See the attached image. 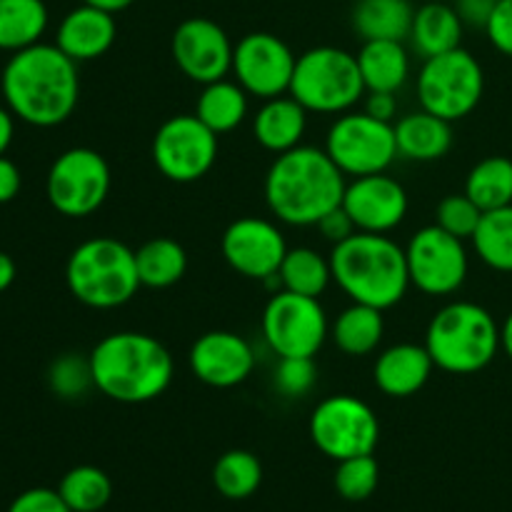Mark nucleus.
Returning <instances> with one entry per match:
<instances>
[{
    "mask_svg": "<svg viewBox=\"0 0 512 512\" xmlns=\"http://www.w3.org/2000/svg\"><path fill=\"white\" fill-rule=\"evenodd\" d=\"M8 512H73L60 498L58 490L53 488H30L23 490L13 503L8 505Z\"/></svg>",
    "mask_w": 512,
    "mask_h": 512,
    "instance_id": "ea45409f",
    "label": "nucleus"
},
{
    "mask_svg": "<svg viewBox=\"0 0 512 512\" xmlns=\"http://www.w3.org/2000/svg\"><path fill=\"white\" fill-rule=\"evenodd\" d=\"M295 53L273 33H248L235 43L233 70L243 90L255 98H278L290 90L295 73Z\"/></svg>",
    "mask_w": 512,
    "mask_h": 512,
    "instance_id": "2eb2a0df",
    "label": "nucleus"
},
{
    "mask_svg": "<svg viewBox=\"0 0 512 512\" xmlns=\"http://www.w3.org/2000/svg\"><path fill=\"white\" fill-rule=\"evenodd\" d=\"M485 35L498 53L512 58V0H498L485 25Z\"/></svg>",
    "mask_w": 512,
    "mask_h": 512,
    "instance_id": "a19ab883",
    "label": "nucleus"
},
{
    "mask_svg": "<svg viewBox=\"0 0 512 512\" xmlns=\"http://www.w3.org/2000/svg\"><path fill=\"white\" fill-rule=\"evenodd\" d=\"M358 58L368 93H398L410 78V55L403 40H365Z\"/></svg>",
    "mask_w": 512,
    "mask_h": 512,
    "instance_id": "393cba45",
    "label": "nucleus"
},
{
    "mask_svg": "<svg viewBox=\"0 0 512 512\" xmlns=\"http://www.w3.org/2000/svg\"><path fill=\"white\" fill-rule=\"evenodd\" d=\"M465 195L483 213L512 205V160L503 155L480 160L465 180Z\"/></svg>",
    "mask_w": 512,
    "mask_h": 512,
    "instance_id": "2f4dec72",
    "label": "nucleus"
},
{
    "mask_svg": "<svg viewBox=\"0 0 512 512\" xmlns=\"http://www.w3.org/2000/svg\"><path fill=\"white\" fill-rule=\"evenodd\" d=\"M310 438L335 463L355 455H373L380 440L378 415L355 395H330L310 415Z\"/></svg>",
    "mask_w": 512,
    "mask_h": 512,
    "instance_id": "1a4fd4ad",
    "label": "nucleus"
},
{
    "mask_svg": "<svg viewBox=\"0 0 512 512\" xmlns=\"http://www.w3.org/2000/svg\"><path fill=\"white\" fill-rule=\"evenodd\" d=\"M315 228H318L320 233H323V238L330 240L333 245L343 243V240H348L350 235L358 233V228H355V223L350 220V215L343 210V205L335 210H330V213L325 215L318 225H315Z\"/></svg>",
    "mask_w": 512,
    "mask_h": 512,
    "instance_id": "79ce46f5",
    "label": "nucleus"
},
{
    "mask_svg": "<svg viewBox=\"0 0 512 512\" xmlns=\"http://www.w3.org/2000/svg\"><path fill=\"white\" fill-rule=\"evenodd\" d=\"M110 165L98 150L70 148L53 160L45 178V195L55 213L88 218L108 200Z\"/></svg>",
    "mask_w": 512,
    "mask_h": 512,
    "instance_id": "9b49d317",
    "label": "nucleus"
},
{
    "mask_svg": "<svg viewBox=\"0 0 512 512\" xmlns=\"http://www.w3.org/2000/svg\"><path fill=\"white\" fill-rule=\"evenodd\" d=\"M273 380L285 398H303L318 380L315 358H280Z\"/></svg>",
    "mask_w": 512,
    "mask_h": 512,
    "instance_id": "58836bf2",
    "label": "nucleus"
},
{
    "mask_svg": "<svg viewBox=\"0 0 512 512\" xmlns=\"http://www.w3.org/2000/svg\"><path fill=\"white\" fill-rule=\"evenodd\" d=\"M140 285L145 288H170L188 270V253L173 238H153L135 250Z\"/></svg>",
    "mask_w": 512,
    "mask_h": 512,
    "instance_id": "c756f323",
    "label": "nucleus"
},
{
    "mask_svg": "<svg viewBox=\"0 0 512 512\" xmlns=\"http://www.w3.org/2000/svg\"><path fill=\"white\" fill-rule=\"evenodd\" d=\"M308 128V110L293 95H278L260 105L253 120V135L265 150L280 155L298 148Z\"/></svg>",
    "mask_w": 512,
    "mask_h": 512,
    "instance_id": "4be33fe9",
    "label": "nucleus"
},
{
    "mask_svg": "<svg viewBox=\"0 0 512 512\" xmlns=\"http://www.w3.org/2000/svg\"><path fill=\"white\" fill-rule=\"evenodd\" d=\"M500 340H503L505 355L512 360V313L505 318V323L500 325Z\"/></svg>",
    "mask_w": 512,
    "mask_h": 512,
    "instance_id": "8fccbe9b",
    "label": "nucleus"
},
{
    "mask_svg": "<svg viewBox=\"0 0 512 512\" xmlns=\"http://www.w3.org/2000/svg\"><path fill=\"white\" fill-rule=\"evenodd\" d=\"M473 248L488 268L512 273V205L488 210L475 230Z\"/></svg>",
    "mask_w": 512,
    "mask_h": 512,
    "instance_id": "473e14b6",
    "label": "nucleus"
},
{
    "mask_svg": "<svg viewBox=\"0 0 512 512\" xmlns=\"http://www.w3.org/2000/svg\"><path fill=\"white\" fill-rule=\"evenodd\" d=\"M48 388L60 400H78L95 388L90 358L80 353H65L50 363L48 368Z\"/></svg>",
    "mask_w": 512,
    "mask_h": 512,
    "instance_id": "c9c22d12",
    "label": "nucleus"
},
{
    "mask_svg": "<svg viewBox=\"0 0 512 512\" xmlns=\"http://www.w3.org/2000/svg\"><path fill=\"white\" fill-rule=\"evenodd\" d=\"M483 90V65L465 48L428 58L418 73L420 108L450 123L473 113L483 98Z\"/></svg>",
    "mask_w": 512,
    "mask_h": 512,
    "instance_id": "6e6552de",
    "label": "nucleus"
},
{
    "mask_svg": "<svg viewBox=\"0 0 512 512\" xmlns=\"http://www.w3.org/2000/svg\"><path fill=\"white\" fill-rule=\"evenodd\" d=\"M415 8L410 0H358L353 10L355 33L365 40H408Z\"/></svg>",
    "mask_w": 512,
    "mask_h": 512,
    "instance_id": "a878e982",
    "label": "nucleus"
},
{
    "mask_svg": "<svg viewBox=\"0 0 512 512\" xmlns=\"http://www.w3.org/2000/svg\"><path fill=\"white\" fill-rule=\"evenodd\" d=\"M480 218H483V210L465 193L448 195V198L440 200L438 210H435V225L460 240L473 238L480 225Z\"/></svg>",
    "mask_w": 512,
    "mask_h": 512,
    "instance_id": "4c0bfd02",
    "label": "nucleus"
},
{
    "mask_svg": "<svg viewBox=\"0 0 512 512\" xmlns=\"http://www.w3.org/2000/svg\"><path fill=\"white\" fill-rule=\"evenodd\" d=\"M495 3H498V0H495Z\"/></svg>",
    "mask_w": 512,
    "mask_h": 512,
    "instance_id": "603ef678",
    "label": "nucleus"
},
{
    "mask_svg": "<svg viewBox=\"0 0 512 512\" xmlns=\"http://www.w3.org/2000/svg\"><path fill=\"white\" fill-rule=\"evenodd\" d=\"M425 348L435 368L453 375H473L488 368L503 348L500 325L483 305L458 300L433 315L425 333Z\"/></svg>",
    "mask_w": 512,
    "mask_h": 512,
    "instance_id": "39448f33",
    "label": "nucleus"
},
{
    "mask_svg": "<svg viewBox=\"0 0 512 512\" xmlns=\"http://www.w3.org/2000/svg\"><path fill=\"white\" fill-rule=\"evenodd\" d=\"M85 5H93V8H100L105 10V13H123V10H128L130 5L135 3V0H83Z\"/></svg>",
    "mask_w": 512,
    "mask_h": 512,
    "instance_id": "09e8293b",
    "label": "nucleus"
},
{
    "mask_svg": "<svg viewBox=\"0 0 512 512\" xmlns=\"http://www.w3.org/2000/svg\"><path fill=\"white\" fill-rule=\"evenodd\" d=\"M65 283L70 295L88 308H120L140 288L135 250L108 235L85 240L70 253Z\"/></svg>",
    "mask_w": 512,
    "mask_h": 512,
    "instance_id": "423d86ee",
    "label": "nucleus"
},
{
    "mask_svg": "<svg viewBox=\"0 0 512 512\" xmlns=\"http://www.w3.org/2000/svg\"><path fill=\"white\" fill-rule=\"evenodd\" d=\"M405 260H408L410 285L430 298L458 293L470 270L465 240L445 233L435 223L420 228L410 238Z\"/></svg>",
    "mask_w": 512,
    "mask_h": 512,
    "instance_id": "4468645a",
    "label": "nucleus"
},
{
    "mask_svg": "<svg viewBox=\"0 0 512 512\" xmlns=\"http://www.w3.org/2000/svg\"><path fill=\"white\" fill-rule=\"evenodd\" d=\"M233 50L228 33L210 18L183 20L170 40L178 70L200 85L223 80L233 70Z\"/></svg>",
    "mask_w": 512,
    "mask_h": 512,
    "instance_id": "dca6fc26",
    "label": "nucleus"
},
{
    "mask_svg": "<svg viewBox=\"0 0 512 512\" xmlns=\"http://www.w3.org/2000/svg\"><path fill=\"white\" fill-rule=\"evenodd\" d=\"M263 483V465L250 450H228L213 468V485L223 498L245 500L258 493Z\"/></svg>",
    "mask_w": 512,
    "mask_h": 512,
    "instance_id": "72a5a7b5",
    "label": "nucleus"
},
{
    "mask_svg": "<svg viewBox=\"0 0 512 512\" xmlns=\"http://www.w3.org/2000/svg\"><path fill=\"white\" fill-rule=\"evenodd\" d=\"M325 153L343 175L385 173L398 158L395 125L363 113H343L328 130Z\"/></svg>",
    "mask_w": 512,
    "mask_h": 512,
    "instance_id": "9d476101",
    "label": "nucleus"
},
{
    "mask_svg": "<svg viewBox=\"0 0 512 512\" xmlns=\"http://www.w3.org/2000/svg\"><path fill=\"white\" fill-rule=\"evenodd\" d=\"M188 363L200 383L210 388H235L255 370V353L243 335L210 330L195 340Z\"/></svg>",
    "mask_w": 512,
    "mask_h": 512,
    "instance_id": "6ab92c4d",
    "label": "nucleus"
},
{
    "mask_svg": "<svg viewBox=\"0 0 512 512\" xmlns=\"http://www.w3.org/2000/svg\"><path fill=\"white\" fill-rule=\"evenodd\" d=\"M280 290L320 298L333 280L330 258H323L313 248H288L278 270Z\"/></svg>",
    "mask_w": 512,
    "mask_h": 512,
    "instance_id": "7c9ffc66",
    "label": "nucleus"
},
{
    "mask_svg": "<svg viewBox=\"0 0 512 512\" xmlns=\"http://www.w3.org/2000/svg\"><path fill=\"white\" fill-rule=\"evenodd\" d=\"M48 23L45 0H0V50L13 55L43 43Z\"/></svg>",
    "mask_w": 512,
    "mask_h": 512,
    "instance_id": "bb28decb",
    "label": "nucleus"
},
{
    "mask_svg": "<svg viewBox=\"0 0 512 512\" xmlns=\"http://www.w3.org/2000/svg\"><path fill=\"white\" fill-rule=\"evenodd\" d=\"M15 120H18V118L10 113L8 105H0V155L8 153V148L13 145Z\"/></svg>",
    "mask_w": 512,
    "mask_h": 512,
    "instance_id": "49530a36",
    "label": "nucleus"
},
{
    "mask_svg": "<svg viewBox=\"0 0 512 512\" xmlns=\"http://www.w3.org/2000/svg\"><path fill=\"white\" fill-rule=\"evenodd\" d=\"M88 358L95 388L115 403H150L173 383V355L148 333L123 330L105 335Z\"/></svg>",
    "mask_w": 512,
    "mask_h": 512,
    "instance_id": "7ed1b4c3",
    "label": "nucleus"
},
{
    "mask_svg": "<svg viewBox=\"0 0 512 512\" xmlns=\"http://www.w3.org/2000/svg\"><path fill=\"white\" fill-rule=\"evenodd\" d=\"M383 335V310L363 303H353L350 308H345L330 328L333 343L338 345L340 353L350 355V358H363V355L378 350V345L383 343Z\"/></svg>",
    "mask_w": 512,
    "mask_h": 512,
    "instance_id": "cd10ccee",
    "label": "nucleus"
},
{
    "mask_svg": "<svg viewBox=\"0 0 512 512\" xmlns=\"http://www.w3.org/2000/svg\"><path fill=\"white\" fill-rule=\"evenodd\" d=\"M195 115L213 130L215 135L230 133L248 118V93L238 80H215L203 85L195 105Z\"/></svg>",
    "mask_w": 512,
    "mask_h": 512,
    "instance_id": "c85d7f7f",
    "label": "nucleus"
},
{
    "mask_svg": "<svg viewBox=\"0 0 512 512\" xmlns=\"http://www.w3.org/2000/svg\"><path fill=\"white\" fill-rule=\"evenodd\" d=\"M380 480L378 460L373 455H355V458L340 460L335 468V490L340 498L350 503L368 500L375 493Z\"/></svg>",
    "mask_w": 512,
    "mask_h": 512,
    "instance_id": "e433bc0d",
    "label": "nucleus"
},
{
    "mask_svg": "<svg viewBox=\"0 0 512 512\" xmlns=\"http://www.w3.org/2000/svg\"><path fill=\"white\" fill-rule=\"evenodd\" d=\"M423 3H428V0H423Z\"/></svg>",
    "mask_w": 512,
    "mask_h": 512,
    "instance_id": "3c124183",
    "label": "nucleus"
},
{
    "mask_svg": "<svg viewBox=\"0 0 512 512\" xmlns=\"http://www.w3.org/2000/svg\"><path fill=\"white\" fill-rule=\"evenodd\" d=\"M220 250L230 268L248 280H260L278 275L283 265L288 243L278 225L263 218H240L225 228Z\"/></svg>",
    "mask_w": 512,
    "mask_h": 512,
    "instance_id": "f3484780",
    "label": "nucleus"
},
{
    "mask_svg": "<svg viewBox=\"0 0 512 512\" xmlns=\"http://www.w3.org/2000/svg\"><path fill=\"white\" fill-rule=\"evenodd\" d=\"M433 368L435 363L425 345L400 343L378 355L373 378L380 393L388 398H410L425 388Z\"/></svg>",
    "mask_w": 512,
    "mask_h": 512,
    "instance_id": "412c9836",
    "label": "nucleus"
},
{
    "mask_svg": "<svg viewBox=\"0 0 512 512\" xmlns=\"http://www.w3.org/2000/svg\"><path fill=\"white\" fill-rule=\"evenodd\" d=\"M58 493L73 512H100L113 498V483L95 465H78L63 475Z\"/></svg>",
    "mask_w": 512,
    "mask_h": 512,
    "instance_id": "f704fd0d",
    "label": "nucleus"
},
{
    "mask_svg": "<svg viewBox=\"0 0 512 512\" xmlns=\"http://www.w3.org/2000/svg\"><path fill=\"white\" fill-rule=\"evenodd\" d=\"M288 93L308 113L343 115L368 90L353 53L335 45H318L298 55Z\"/></svg>",
    "mask_w": 512,
    "mask_h": 512,
    "instance_id": "0eeeda50",
    "label": "nucleus"
},
{
    "mask_svg": "<svg viewBox=\"0 0 512 512\" xmlns=\"http://www.w3.org/2000/svg\"><path fill=\"white\" fill-rule=\"evenodd\" d=\"M450 120L438 118L428 110L403 115L395 123V143H398V155L415 163H433L448 155L453 148V128Z\"/></svg>",
    "mask_w": 512,
    "mask_h": 512,
    "instance_id": "b1692460",
    "label": "nucleus"
},
{
    "mask_svg": "<svg viewBox=\"0 0 512 512\" xmlns=\"http://www.w3.org/2000/svg\"><path fill=\"white\" fill-rule=\"evenodd\" d=\"M0 93L10 113L33 128H55L78 108V63L55 43H35L8 58Z\"/></svg>",
    "mask_w": 512,
    "mask_h": 512,
    "instance_id": "f257e3e1",
    "label": "nucleus"
},
{
    "mask_svg": "<svg viewBox=\"0 0 512 512\" xmlns=\"http://www.w3.org/2000/svg\"><path fill=\"white\" fill-rule=\"evenodd\" d=\"M330 268L338 288L353 303L388 310L410 288L405 248L383 233H355L333 245Z\"/></svg>",
    "mask_w": 512,
    "mask_h": 512,
    "instance_id": "20e7f679",
    "label": "nucleus"
},
{
    "mask_svg": "<svg viewBox=\"0 0 512 512\" xmlns=\"http://www.w3.org/2000/svg\"><path fill=\"white\" fill-rule=\"evenodd\" d=\"M365 113L378 120H385V123H393L395 113H398V98H395V93H368Z\"/></svg>",
    "mask_w": 512,
    "mask_h": 512,
    "instance_id": "a18cd8bd",
    "label": "nucleus"
},
{
    "mask_svg": "<svg viewBox=\"0 0 512 512\" xmlns=\"http://www.w3.org/2000/svg\"><path fill=\"white\" fill-rule=\"evenodd\" d=\"M330 335L318 298L278 290L263 310V338L280 358H315Z\"/></svg>",
    "mask_w": 512,
    "mask_h": 512,
    "instance_id": "f8f14e48",
    "label": "nucleus"
},
{
    "mask_svg": "<svg viewBox=\"0 0 512 512\" xmlns=\"http://www.w3.org/2000/svg\"><path fill=\"white\" fill-rule=\"evenodd\" d=\"M345 175L325 148L298 145L280 153L265 175V203L288 225H318L330 210L343 205Z\"/></svg>",
    "mask_w": 512,
    "mask_h": 512,
    "instance_id": "f03ea898",
    "label": "nucleus"
},
{
    "mask_svg": "<svg viewBox=\"0 0 512 512\" xmlns=\"http://www.w3.org/2000/svg\"><path fill=\"white\" fill-rule=\"evenodd\" d=\"M453 8L458 10L463 25H470V28H483L488 25L490 15H493L495 0H450Z\"/></svg>",
    "mask_w": 512,
    "mask_h": 512,
    "instance_id": "37998d69",
    "label": "nucleus"
},
{
    "mask_svg": "<svg viewBox=\"0 0 512 512\" xmlns=\"http://www.w3.org/2000/svg\"><path fill=\"white\" fill-rule=\"evenodd\" d=\"M463 20L450 0H428L415 8L413 28H410V45L423 60L443 55L448 50L460 48L463 40Z\"/></svg>",
    "mask_w": 512,
    "mask_h": 512,
    "instance_id": "5701e85b",
    "label": "nucleus"
},
{
    "mask_svg": "<svg viewBox=\"0 0 512 512\" xmlns=\"http://www.w3.org/2000/svg\"><path fill=\"white\" fill-rule=\"evenodd\" d=\"M115 38H118L115 15L85 3L65 13L55 30V45L75 63L103 58L113 48Z\"/></svg>",
    "mask_w": 512,
    "mask_h": 512,
    "instance_id": "aec40b11",
    "label": "nucleus"
},
{
    "mask_svg": "<svg viewBox=\"0 0 512 512\" xmlns=\"http://www.w3.org/2000/svg\"><path fill=\"white\" fill-rule=\"evenodd\" d=\"M218 160V135L198 115H173L153 138V163L173 183H195Z\"/></svg>",
    "mask_w": 512,
    "mask_h": 512,
    "instance_id": "ddd939ff",
    "label": "nucleus"
},
{
    "mask_svg": "<svg viewBox=\"0 0 512 512\" xmlns=\"http://www.w3.org/2000/svg\"><path fill=\"white\" fill-rule=\"evenodd\" d=\"M15 273H18V268H15V260L10 258L8 253H3V250H0V293H5V290L15 283Z\"/></svg>",
    "mask_w": 512,
    "mask_h": 512,
    "instance_id": "de8ad7c7",
    "label": "nucleus"
},
{
    "mask_svg": "<svg viewBox=\"0 0 512 512\" xmlns=\"http://www.w3.org/2000/svg\"><path fill=\"white\" fill-rule=\"evenodd\" d=\"M20 185H23L20 168L10 158L0 155V205L15 200V195L20 193Z\"/></svg>",
    "mask_w": 512,
    "mask_h": 512,
    "instance_id": "c03bdc74",
    "label": "nucleus"
},
{
    "mask_svg": "<svg viewBox=\"0 0 512 512\" xmlns=\"http://www.w3.org/2000/svg\"><path fill=\"white\" fill-rule=\"evenodd\" d=\"M343 210L360 233H390L408 215V193L385 173L360 175L345 185Z\"/></svg>",
    "mask_w": 512,
    "mask_h": 512,
    "instance_id": "a211bd4d",
    "label": "nucleus"
}]
</instances>
